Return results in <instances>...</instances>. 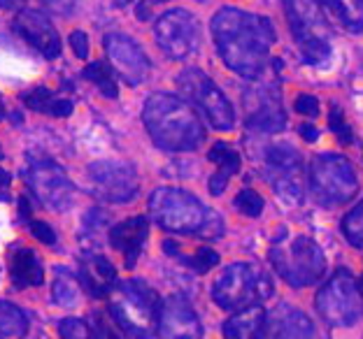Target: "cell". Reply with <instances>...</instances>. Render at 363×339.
I'll use <instances>...</instances> for the list:
<instances>
[{"instance_id":"6da1fadb","label":"cell","mask_w":363,"mask_h":339,"mask_svg":"<svg viewBox=\"0 0 363 339\" xmlns=\"http://www.w3.org/2000/svg\"><path fill=\"white\" fill-rule=\"evenodd\" d=\"M212 38L226 68L245 79H259L268 68L275 28L266 16L221 7L212 16Z\"/></svg>"},{"instance_id":"7a4b0ae2","label":"cell","mask_w":363,"mask_h":339,"mask_svg":"<svg viewBox=\"0 0 363 339\" xmlns=\"http://www.w3.org/2000/svg\"><path fill=\"white\" fill-rule=\"evenodd\" d=\"M143 119L152 139L166 151H194L205 139V128L194 107L172 93H152Z\"/></svg>"},{"instance_id":"3957f363","label":"cell","mask_w":363,"mask_h":339,"mask_svg":"<svg viewBox=\"0 0 363 339\" xmlns=\"http://www.w3.org/2000/svg\"><path fill=\"white\" fill-rule=\"evenodd\" d=\"M150 214L163 230L191 237H221L224 221L184 188L163 186L150 197Z\"/></svg>"},{"instance_id":"277c9868","label":"cell","mask_w":363,"mask_h":339,"mask_svg":"<svg viewBox=\"0 0 363 339\" xmlns=\"http://www.w3.org/2000/svg\"><path fill=\"white\" fill-rule=\"evenodd\" d=\"M110 311L128 335L156 337L161 316V297L145 281H117L110 291Z\"/></svg>"},{"instance_id":"5b68a950","label":"cell","mask_w":363,"mask_h":339,"mask_svg":"<svg viewBox=\"0 0 363 339\" xmlns=\"http://www.w3.org/2000/svg\"><path fill=\"white\" fill-rule=\"evenodd\" d=\"M268 258L277 275L294 288L317 284L326 272L324 251H321L319 244L308 235L286 237L284 233L272 244Z\"/></svg>"},{"instance_id":"8992f818","label":"cell","mask_w":363,"mask_h":339,"mask_svg":"<svg viewBox=\"0 0 363 339\" xmlns=\"http://www.w3.org/2000/svg\"><path fill=\"white\" fill-rule=\"evenodd\" d=\"M284 12L303 59L310 65L331 61V28L317 0H284Z\"/></svg>"},{"instance_id":"52a82bcc","label":"cell","mask_w":363,"mask_h":339,"mask_svg":"<svg viewBox=\"0 0 363 339\" xmlns=\"http://www.w3.org/2000/svg\"><path fill=\"white\" fill-rule=\"evenodd\" d=\"M272 295V281L250 263H233L212 284V300L221 309H245Z\"/></svg>"},{"instance_id":"ba28073f","label":"cell","mask_w":363,"mask_h":339,"mask_svg":"<svg viewBox=\"0 0 363 339\" xmlns=\"http://www.w3.org/2000/svg\"><path fill=\"white\" fill-rule=\"evenodd\" d=\"M310 188L321 205L340 207L359 193L357 170L340 154H317L310 163Z\"/></svg>"},{"instance_id":"9c48e42d","label":"cell","mask_w":363,"mask_h":339,"mask_svg":"<svg viewBox=\"0 0 363 339\" xmlns=\"http://www.w3.org/2000/svg\"><path fill=\"white\" fill-rule=\"evenodd\" d=\"M363 297L357 279L350 270L340 268L317 293V311L328 326L347 328L361 318Z\"/></svg>"},{"instance_id":"30bf717a","label":"cell","mask_w":363,"mask_h":339,"mask_svg":"<svg viewBox=\"0 0 363 339\" xmlns=\"http://www.w3.org/2000/svg\"><path fill=\"white\" fill-rule=\"evenodd\" d=\"M177 86L186 103L196 105L205 114V119L217 130H230L235 126V110L228 98L221 93V88L198 68H186L179 72Z\"/></svg>"},{"instance_id":"8fae6325","label":"cell","mask_w":363,"mask_h":339,"mask_svg":"<svg viewBox=\"0 0 363 339\" xmlns=\"http://www.w3.org/2000/svg\"><path fill=\"white\" fill-rule=\"evenodd\" d=\"M263 172L279 200L303 202V159L291 144H270L263 151Z\"/></svg>"},{"instance_id":"7c38bea8","label":"cell","mask_w":363,"mask_h":339,"mask_svg":"<svg viewBox=\"0 0 363 339\" xmlns=\"http://www.w3.org/2000/svg\"><path fill=\"white\" fill-rule=\"evenodd\" d=\"M89 181L94 193L105 202L126 205L140 193L138 172L126 161H96L89 165Z\"/></svg>"},{"instance_id":"4fadbf2b","label":"cell","mask_w":363,"mask_h":339,"mask_svg":"<svg viewBox=\"0 0 363 339\" xmlns=\"http://www.w3.org/2000/svg\"><path fill=\"white\" fill-rule=\"evenodd\" d=\"M26 184L33 195L52 212H65L75 200V186L59 163L40 159L33 161L26 170Z\"/></svg>"},{"instance_id":"5bb4252c","label":"cell","mask_w":363,"mask_h":339,"mask_svg":"<svg viewBox=\"0 0 363 339\" xmlns=\"http://www.w3.org/2000/svg\"><path fill=\"white\" fill-rule=\"evenodd\" d=\"M154 38L170 59L182 61L196 54L198 42H201V28H198V19L191 12L170 10L156 21Z\"/></svg>"},{"instance_id":"9a60e30c","label":"cell","mask_w":363,"mask_h":339,"mask_svg":"<svg viewBox=\"0 0 363 339\" xmlns=\"http://www.w3.org/2000/svg\"><path fill=\"white\" fill-rule=\"evenodd\" d=\"M103 47L107 52V59H110L112 68L119 72V77L126 81L128 86H138L145 84L147 77H150V59L143 52L135 40H130L123 33H107L103 38Z\"/></svg>"},{"instance_id":"2e32d148","label":"cell","mask_w":363,"mask_h":339,"mask_svg":"<svg viewBox=\"0 0 363 339\" xmlns=\"http://www.w3.org/2000/svg\"><path fill=\"white\" fill-rule=\"evenodd\" d=\"M14 30L26 40V42L38 49L45 59H56L61 54V38L56 28L52 26V21L47 19V14L38 10H21L14 19Z\"/></svg>"},{"instance_id":"e0dca14e","label":"cell","mask_w":363,"mask_h":339,"mask_svg":"<svg viewBox=\"0 0 363 339\" xmlns=\"http://www.w3.org/2000/svg\"><path fill=\"white\" fill-rule=\"evenodd\" d=\"M156 339H201V321L184 297L172 295L161 304Z\"/></svg>"},{"instance_id":"ac0fdd59","label":"cell","mask_w":363,"mask_h":339,"mask_svg":"<svg viewBox=\"0 0 363 339\" xmlns=\"http://www.w3.org/2000/svg\"><path fill=\"white\" fill-rule=\"evenodd\" d=\"M247 114V128L259 130V133H279L286 126V114L279 103V93L275 86H261L252 91V100Z\"/></svg>"},{"instance_id":"d6986e66","label":"cell","mask_w":363,"mask_h":339,"mask_svg":"<svg viewBox=\"0 0 363 339\" xmlns=\"http://www.w3.org/2000/svg\"><path fill=\"white\" fill-rule=\"evenodd\" d=\"M147 235H150V223H147L145 217L126 219V221L117 223V226L110 230V244L123 255L126 270L135 268Z\"/></svg>"},{"instance_id":"ffe728a7","label":"cell","mask_w":363,"mask_h":339,"mask_svg":"<svg viewBox=\"0 0 363 339\" xmlns=\"http://www.w3.org/2000/svg\"><path fill=\"white\" fill-rule=\"evenodd\" d=\"M263 339H312L315 330H312L310 318L303 311L282 304L272 311L270 321H266L263 328Z\"/></svg>"},{"instance_id":"44dd1931","label":"cell","mask_w":363,"mask_h":339,"mask_svg":"<svg viewBox=\"0 0 363 339\" xmlns=\"http://www.w3.org/2000/svg\"><path fill=\"white\" fill-rule=\"evenodd\" d=\"M82 284L94 297H107L117 284V268L101 253L89 251L82 260Z\"/></svg>"},{"instance_id":"7402d4cb","label":"cell","mask_w":363,"mask_h":339,"mask_svg":"<svg viewBox=\"0 0 363 339\" xmlns=\"http://www.w3.org/2000/svg\"><path fill=\"white\" fill-rule=\"evenodd\" d=\"M266 309L261 304H250V307L233 314L224 323L226 339H261L263 328H266Z\"/></svg>"},{"instance_id":"603a6c76","label":"cell","mask_w":363,"mask_h":339,"mask_svg":"<svg viewBox=\"0 0 363 339\" xmlns=\"http://www.w3.org/2000/svg\"><path fill=\"white\" fill-rule=\"evenodd\" d=\"M10 277L16 288L40 286L45 281L43 263L28 246H16L10 255Z\"/></svg>"},{"instance_id":"cb8c5ba5","label":"cell","mask_w":363,"mask_h":339,"mask_svg":"<svg viewBox=\"0 0 363 339\" xmlns=\"http://www.w3.org/2000/svg\"><path fill=\"white\" fill-rule=\"evenodd\" d=\"M208 159L212 163H217V172L210 177V193L212 195H221L226 191L228 181L233 175L240 172V156H238L235 149H230L226 142H217L208 154Z\"/></svg>"},{"instance_id":"d4e9b609","label":"cell","mask_w":363,"mask_h":339,"mask_svg":"<svg viewBox=\"0 0 363 339\" xmlns=\"http://www.w3.org/2000/svg\"><path fill=\"white\" fill-rule=\"evenodd\" d=\"M21 100L28 110L49 114V117L63 119V117H70L72 114V100H68V98H56L52 91L45 86H38V88L28 91V93H23Z\"/></svg>"},{"instance_id":"484cf974","label":"cell","mask_w":363,"mask_h":339,"mask_svg":"<svg viewBox=\"0 0 363 339\" xmlns=\"http://www.w3.org/2000/svg\"><path fill=\"white\" fill-rule=\"evenodd\" d=\"M345 30L361 35L363 33V0H321Z\"/></svg>"},{"instance_id":"4316f807","label":"cell","mask_w":363,"mask_h":339,"mask_svg":"<svg viewBox=\"0 0 363 339\" xmlns=\"http://www.w3.org/2000/svg\"><path fill=\"white\" fill-rule=\"evenodd\" d=\"M28 333V318L16 304L0 300V339H21Z\"/></svg>"},{"instance_id":"83f0119b","label":"cell","mask_w":363,"mask_h":339,"mask_svg":"<svg viewBox=\"0 0 363 339\" xmlns=\"http://www.w3.org/2000/svg\"><path fill=\"white\" fill-rule=\"evenodd\" d=\"M52 295H54V302L59 304V307H77V302L82 297V288L77 284V279L72 277V272H68L65 268L56 270Z\"/></svg>"},{"instance_id":"f1b7e54d","label":"cell","mask_w":363,"mask_h":339,"mask_svg":"<svg viewBox=\"0 0 363 339\" xmlns=\"http://www.w3.org/2000/svg\"><path fill=\"white\" fill-rule=\"evenodd\" d=\"M82 77L86 81H91L98 91H101L103 96L107 98H117L119 96V88H117V81H114V74H112V68L103 61H94L89 63L84 70H82Z\"/></svg>"},{"instance_id":"f546056e","label":"cell","mask_w":363,"mask_h":339,"mask_svg":"<svg viewBox=\"0 0 363 339\" xmlns=\"http://www.w3.org/2000/svg\"><path fill=\"white\" fill-rule=\"evenodd\" d=\"M342 235L357 249H363V200L342 219Z\"/></svg>"},{"instance_id":"4dcf8cb0","label":"cell","mask_w":363,"mask_h":339,"mask_svg":"<svg viewBox=\"0 0 363 339\" xmlns=\"http://www.w3.org/2000/svg\"><path fill=\"white\" fill-rule=\"evenodd\" d=\"M328 126H331L333 135L337 137V142L354 144V130L350 128L347 119H345L342 107L337 105V103H331V112H328Z\"/></svg>"},{"instance_id":"1f68e13d","label":"cell","mask_w":363,"mask_h":339,"mask_svg":"<svg viewBox=\"0 0 363 339\" xmlns=\"http://www.w3.org/2000/svg\"><path fill=\"white\" fill-rule=\"evenodd\" d=\"M179 258L184 265L198 272V275H205V272H210L212 268L219 265V253L214 249H208V246H205V249H198L194 255H189V258H184V255H179Z\"/></svg>"},{"instance_id":"d6a6232c","label":"cell","mask_w":363,"mask_h":339,"mask_svg":"<svg viewBox=\"0 0 363 339\" xmlns=\"http://www.w3.org/2000/svg\"><path fill=\"white\" fill-rule=\"evenodd\" d=\"M263 205H266L263 202V197L257 191H252V188H242L235 197V209L240 214H245V217H252V219H257L263 212Z\"/></svg>"},{"instance_id":"836d02e7","label":"cell","mask_w":363,"mask_h":339,"mask_svg":"<svg viewBox=\"0 0 363 339\" xmlns=\"http://www.w3.org/2000/svg\"><path fill=\"white\" fill-rule=\"evenodd\" d=\"M61 339H91V328L82 318H65L59 326Z\"/></svg>"},{"instance_id":"e575fe53","label":"cell","mask_w":363,"mask_h":339,"mask_svg":"<svg viewBox=\"0 0 363 339\" xmlns=\"http://www.w3.org/2000/svg\"><path fill=\"white\" fill-rule=\"evenodd\" d=\"M294 107H296V112L303 114V117H308V119L319 117V100L310 93H301L298 98H296Z\"/></svg>"},{"instance_id":"d590c367","label":"cell","mask_w":363,"mask_h":339,"mask_svg":"<svg viewBox=\"0 0 363 339\" xmlns=\"http://www.w3.org/2000/svg\"><path fill=\"white\" fill-rule=\"evenodd\" d=\"M28 226H30V233L35 235L43 244H49V246L56 244V233H54V228L49 226V223L30 219V221H28Z\"/></svg>"},{"instance_id":"8d00e7d4","label":"cell","mask_w":363,"mask_h":339,"mask_svg":"<svg viewBox=\"0 0 363 339\" xmlns=\"http://www.w3.org/2000/svg\"><path fill=\"white\" fill-rule=\"evenodd\" d=\"M91 339H119V335L110 328V323L101 316L94 314V326H91Z\"/></svg>"},{"instance_id":"74e56055","label":"cell","mask_w":363,"mask_h":339,"mask_svg":"<svg viewBox=\"0 0 363 339\" xmlns=\"http://www.w3.org/2000/svg\"><path fill=\"white\" fill-rule=\"evenodd\" d=\"M107 223V217L105 214H101L98 209H91L86 217H84V221H82V230H84V235L89 237V235H96L98 230H101L103 226Z\"/></svg>"},{"instance_id":"f35d334b","label":"cell","mask_w":363,"mask_h":339,"mask_svg":"<svg viewBox=\"0 0 363 339\" xmlns=\"http://www.w3.org/2000/svg\"><path fill=\"white\" fill-rule=\"evenodd\" d=\"M70 47H72V52H75L77 59L84 61L86 56H89V38L82 30H75L70 35Z\"/></svg>"},{"instance_id":"ab89813d","label":"cell","mask_w":363,"mask_h":339,"mask_svg":"<svg viewBox=\"0 0 363 339\" xmlns=\"http://www.w3.org/2000/svg\"><path fill=\"white\" fill-rule=\"evenodd\" d=\"M43 3L56 14H70L75 7V0H43Z\"/></svg>"},{"instance_id":"60d3db41","label":"cell","mask_w":363,"mask_h":339,"mask_svg":"<svg viewBox=\"0 0 363 339\" xmlns=\"http://www.w3.org/2000/svg\"><path fill=\"white\" fill-rule=\"evenodd\" d=\"M298 133L303 135L305 142H315V139L319 137V130L315 126H310V123H303V126L298 128Z\"/></svg>"},{"instance_id":"b9f144b4","label":"cell","mask_w":363,"mask_h":339,"mask_svg":"<svg viewBox=\"0 0 363 339\" xmlns=\"http://www.w3.org/2000/svg\"><path fill=\"white\" fill-rule=\"evenodd\" d=\"M10 184H12V177H10V172L0 170V188H5V186H10Z\"/></svg>"},{"instance_id":"7bdbcfd3","label":"cell","mask_w":363,"mask_h":339,"mask_svg":"<svg viewBox=\"0 0 363 339\" xmlns=\"http://www.w3.org/2000/svg\"><path fill=\"white\" fill-rule=\"evenodd\" d=\"M23 0H0V10H10V7H16Z\"/></svg>"},{"instance_id":"ee69618b","label":"cell","mask_w":363,"mask_h":339,"mask_svg":"<svg viewBox=\"0 0 363 339\" xmlns=\"http://www.w3.org/2000/svg\"><path fill=\"white\" fill-rule=\"evenodd\" d=\"M128 3H133V0H114V7H126Z\"/></svg>"},{"instance_id":"f6af8a7d","label":"cell","mask_w":363,"mask_h":339,"mask_svg":"<svg viewBox=\"0 0 363 339\" xmlns=\"http://www.w3.org/2000/svg\"><path fill=\"white\" fill-rule=\"evenodd\" d=\"M7 117V112H5V105H3V98H0V121H3Z\"/></svg>"},{"instance_id":"bcb514c9","label":"cell","mask_w":363,"mask_h":339,"mask_svg":"<svg viewBox=\"0 0 363 339\" xmlns=\"http://www.w3.org/2000/svg\"><path fill=\"white\" fill-rule=\"evenodd\" d=\"M140 3H145V5H150V3H166V0H140Z\"/></svg>"},{"instance_id":"7dc6e473","label":"cell","mask_w":363,"mask_h":339,"mask_svg":"<svg viewBox=\"0 0 363 339\" xmlns=\"http://www.w3.org/2000/svg\"><path fill=\"white\" fill-rule=\"evenodd\" d=\"M5 159V156H3V146H0V161H3Z\"/></svg>"},{"instance_id":"c3c4849f","label":"cell","mask_w":363,"mask_h":339,"mask_svg":"<svg viewBox=\"0 0 363 339\" xmlns=\"http://www.w3.org/2000/svg\"><path fill=\"white\" fill-rule=\"evenodd\" d=\"M359 288H363V277H361V281H359Z\"/></svg>"}]
</instances>
